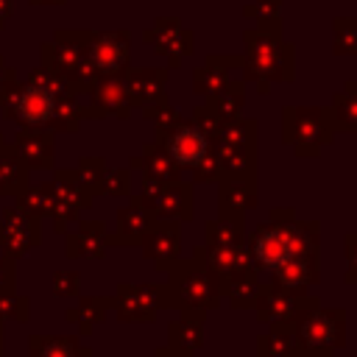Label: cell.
<instances>
[{"instance_id":"19","label":"cell","mask_w":357,"mask_h":357,"mask_svg":"<svg viewBox=\"0 0 357 357\" xmlns=\"http://www.w3.org/2000/svg\"><path fill=\"white\" fill-rule=\"evenodd\" d=\"M329 114H332L335 131L357 134V81H346V84L332 95Z\"/></svg>"},{"instance_id":"11","label":"cell","mask_w":357,"mask_h":357,"mask_svg":"<svg viewBox=\"0 0 357 357\" xmlns=\"http://www.w3.org/2000/svg\"><path fill=\"white\" fill-rule=\"evenodd\" d=\"M257 178H234L220 176L218 178V209L223 218H243L257 206Z\"/></svg>"},{"instance_id":"33","label":"cell","mask_w":357,"mask_h":357,"mask_svg":"<svg viewBox=\"0 0 357 357\" xmlns=\"http://www.w3.org/2000/svg\"><path fill=\"white\" fill-rule=\"evenodd\" d=\"M346 282L357 284V231L346 234Z\"/></svg>"},{"instance_id":"4","label":"cell","mask_w":357,"mask_h":357,"mask_svg":"<svg viewBox=\"0 0 357 357\" xmlns=\"http://www.w3.org/2000/svg\"><path fill=\"white\" fill-rule=\"evenodd\" d=\"M335 137L329 106H284L282 109V139L301 159L318 156L321 148Z\"/></svg>"},{"instance_id":"25","label":"cell","mask_w":357,"mask_h":357,"mask_svg":"<svg viewBox=\"0 0 357 357\" xmlns=\"http://www.w3.org/2000/svg\"><path fill=\"white\" fill-rule=\"evenodd\" d=\"M243 14L265 33H282V0H251L243 6Z\"/></svg>"},{"instance_id":"31","label":"cell","mask_w":357,"mask_h":357,"mask_svg":"<svg viewBox=\"0 0 357 357\" xmlns=\"http://www.w3.org/2000/svg\"><path fill=\"white\" fill-rule=\"evenodd\" d=\"M192 123H195L209 139H212V137L220 131V126H223V120L215 114V109H212L206 100H204L201 106H195V112H192Z\"/></svg>"},{"instance_id":"18","label":"cell","mask_w":357,"mask_h":357,"mask_svg":"<svg viewBox=\"0 0 357 357\" xmlns=\"http://www.w3.org/2000/svg\"><path fill=\"white\" fill-rule=\"evenodd\" d=\"M204 318H206V312H181L167 326V340H170L167 346L195 354L204 346Z\"/></svg>"},{"instance_id":"27","label":"cell","mask_w":357,"mask_h":357,"mask_svg":"<svg viewBox=\"0 0 357 357\" xmlns=\"http://www.w3.org/2000/svg\"><path fill=\"white\" fill-rule=\"evenodd\" d=\"M142 165H145V173L148 178L153 181H178L181 178V167L165 153V148H148L145 156H142Z\"/></svg>"},{"instance_id":"24","label":"cell","mask_w":357,"mask_h":357,"mask_svg":"<svg viewBox=\"0 0 357 357\" xmlns=\"http://www.w3.org/2000/svg\"><path fill=\"white\" fill-rule=\"evenodd\" d=\"M206 103L215 109V114L226 123L231 117H240L243 114V106H245V81L240 78H231L218 95L206 98Z\"/></svg>"},{"instance_id":"12","label":"cell","mask_w":357,"mask_h":357,"mask_svg":"<svg viewBox=\"0 0 357 357\" xmlns=\"http://www.w3.org/2000/svg\"><path fill=\"white\" fill-rule=\"evenodd\" d=\"M240 64L243 59L237 56H209L201 67L192 70V92L201 98L218 95L231 81V70H237Z\"/></svg>"},{"instance_id":"8","label":"cell","mask_w":357,"mask_h":357,"mask_svg":"<svg viewBox=\"0 0 357 357\" xmlns=\"http://www.w3.org/2000/svg\"><path fill=\"white\" fill-rule=\"evenodd\" d=\"M271 284L287 290V293H296V296H304L310 290V284L321 282V265H318V254H298V257H290L284 259L279 268L271 271Z\"/></svg>"},{"instance_id":"22","label":"cell","mask_w":357,"mask_h":357,"mask_svg":"<svg viewBox=\"0 0 357 357\" xmlns=\"http://www.w3.org/2000/svg\"><path fill=\"white\" fill-rule=\"evenodd\" d=\"M17 112H20L22 120H28V123H45V120L53 117L56 100H53V95H50L45 86H28V89L20 95V100H17Z\"/></svg>"},{"instance_id":"6","label":"cell","mask_w":357,"mask_h":357,"mask_svg":"<svg viewBox=\"0 0 357 357\" xmlns=\"http://www.w3.org/2000/svg\"><path fill=\"white\" fill-rule=\"evenodd\" d=\"M162 148H165V153L178 167L192 170L212 151V139L190 120V123H178L176 128H170L167 134H162Z\"/></svg>"},{"instance_id":"9","label":"cell","mask_w":357,"mask_h":357,"mask_svg":"<svg viewBox=\"0 0 357 357\" xmlns=\"http://www.w3.org/2000/svg\"><path fill=\"white\" fill-rule=\"evenodd\" d=\"M145 257L156 262V268L167 271L178 257H181V229L178 220H159L151 223V229L145 231Z\"/></svg>"},{"instance_id":"23","label":"cell","mask_w":357,"mask_h":357,"mask_svg":"<svg viewBox=\"0 0 357 357\" xmlns=\"http://www.w3.org/2000/svg\"><path fill=\"white\" fill-rule=\"evenodd\" d=\"M204 245H243L245 243V226L243 218H223L206 220L204 226Z\"/></svg>"},{"instance_id":"30","label":"cell","mask_w":357,"mask_h":357,"mask_svg":"<svg viewBox=\"0 0 357 357\" xmlns=\"http://www.w3.org/2000/svg\"><path fill=\"white\" fill-rule=\"evenodd\" d=\"M151 215L139 206H131V209H123L120 215V226H123V234H128V240H139L145 237V231L151 229Z\"/></svg>"},{"instance_id":"7","label":"cell","mask_w":357,"mask_h":357,"mask_svg":"<svg viewBox=\"0 0 357 357\" xmlns=\"http://www.w3.org/2000/svg\"><path fill=\"white\" fill-rule=\"evenodd\" d=\"M318 298L315 296H296V293H287L276 284H262V293L259 298L254 301V312L259 318V324H268V326H282V324H290L304 307L315 304Z\"/></svg>"},{"instance_id":"17","label":"cell","mask_w":357,"mask_h":357,"mask_svg":"<svg viewBox=\"0 0 357 357\" xmlns=\"http://www.w3.org/2000/svg\"><path fill=\"white\" fill-rule=\"evenodd\" d=\"M162 307H167L165 287H123L120 310H123L126 318L148 321V318H153Z\"/></svg>"},{"instance_id":"34","label":"cell","mask_w":357,"mask_h":357,"mask_svg":"<svg viewBox=\"0 0 357 357\" xmlns=\"http://www.w3.org/2000/svg\"><path fill=\"white\" fill-rule=\"evenodd\" d=\"M293 218H296V209H293V206H273L268 220H273V223H287V220H293Z\"/></svg>"},{"instance_id":"32","label":"cell","mask_w":357,"mask_h":357,"mask_svg":"<svg viewBox=\"0 0 357 357\" xmlns=\"http://www.w3.org/2000/svg\"><path fill=\"white\" fill-rule=\"evenodd\" d=\"M192 178L201 181V184H206V181H218V178H220V162H218L215 151H209V153L192 167Z\"/></svg>"},{"instance_id":"29","label":"cell","mask_w":357,"mask_h":357,"mask_svg":"<svg viewBox=\"0 0 357 357\" xmlns=\"http://www.w3.org/2000/svg\"><path fill=\"white\" fill-rule=\"evenodd\" d=\"M148 114V120H153L156 123V128L162 131V134H167L170 128H176L178 123H181V114H178V109L162 95L159 100H153V106L145 112Z\"/></svg>"},{"instance_id":"26","label":"cell","mask_w":357,"mask_h":357,"mask_svg":"<svg viewBox=\"0 0 357 357\" xmlns=\"http://www.w3.org/2000/svg\"><path fill=\"white\" fill-rule=\"evenodd\" d=\"M131 92L139 103H153L162 98V89L167 84V70H139L131 75Z\"/></svg>"},{"instance_id":"35","label":"cell","mask_w":357,"mask_h":357,"mask_svg":"<svg viewBox=\"0 0 357 357\" xmlns=\"http://www.w3.org/2000/svg\"><path fill=\"white\" fill-rule=\"evenodd\" d=\"M156 357H195V354H190V351H178V349L165 346L162 351H156Z\"/></svg>"},{"instance_id":"14","label":"cell","mask_w":357,"mask_h":357,"mask_svg":"<svg viewBox=\"0 0 357 357\" xmlns=\"http://www.w3.org/2000/svg\"><path fill=\"white\" fill-rule=\"evenodd\" d=\"M148 209H153L162 218L170 220H192V184L187 181H167L159 187V192L153 195V201L148 204Z\"/></svg>"},{"instance_id":"20","label":"cell","mask_w":357,"mask_h":357,"mask_svg":"<svg viewBox=\"0 0 357 357\" xmlns=\"http://www.w3.org/2000/svg\"><path fill=\"white\" fill-rule=\"evenodd\" d=\"M257 357H298V343L290 324L268 326V332L257 337Z\"/></svg>"},{"instance_id":"1","label":"cell","mask_w":357,"mask_h":357,"mask_svg":"<svg viewBox=\"0 0 357 357\" xmlns=\"http://www.w3.org/2000/svg\"><path fill=\"white\" fill-rule=\"evenodd\" d=\"M170 279L165 284L167 307H176L181 312H209L220 307L223 290H220V276L204 265L198 257L190 259H176L167 268Z\"/></svg>"},{"instance_id":"13","label":"cell","mask_w":357,"mask_h":357,"mask_svg":"<svg viewBox=\"0 0 357 357\" xmlns=\"http://www.w3.org/2000/svg\"><path fill=\"white\" fill-rule=\"evenodd\" d=\"M215 156L240 153V151H257V123L251 117H231L220 126V131L212 137Z\"/></svg>"},{"instance_id":"15","label":"cell","mask_w":357,"mask_h":357,"mask_svg":"<svg viewBox=\"0 0 357 357\" xmlns=\"http://www.w3.org/2000/svg\"><path fill=\"white\" fill-rule=\"evenodd\" d=\"M192 257H198L204 265H209L220 279L229 273H237L243 268H251L245 243L243 245H195Z\"/></svg>"},{"instance_id":"5","label":"cell","mask_w":357,"mask_h":357,"mask_svg":"<svg viewBox=\"0 0 357 357\" xmlns=\"http://www.w3.org/2000/svg\"><path fill=\"white\" fill-rule=\"evenodd\" d=\"M245 248H248V257H251V268L259 276L262 273H271L273 268H279L284 259L293 257L290 240H287V231H284V223H273V220L259 223L245 237Z\"/></svg>"},{"instance_id":"28","label":"cell","mask_w":357,"mask_h":357,"mask_svg":"<svg viewBox=\"0 0 357 357\" xmlns=\"http://www.w3.org/2000/svg\"><path fill=\"white\" fill-rule=\"evenodd\" d=\"M332 50L337 56H357V20L354 17L332 20Z\"/></svg>"},{"instance_id":"21","label":"cell","mask_w":357,"mask_h":357,"mask_svg":"<svg viewBox=\"0 0 357 357\" xmlns=\"http://www.w3.org/2000/svg\"><path fill=\"white\" fill-rule=\"evenodd\" d=\"M92 61L103 73H114L128 61V39L126 36H100L92 45Z\"/></svg>"},{"instance_id":"16","label":"cell","mask_w":357,"mask_h":357,"mask_svg":"<svg viewBox=\"0 0 357 357\" xmlns=\"http://www.w3.org/2000/svg\"><path fill=\"white\" fill-rule=\"evenodd\" d=\"M220 290H223V298L229 301L231 310H251L254 301L259 298L262 293V279L254 268H243L237 273H229L220 279Z\"/></svg>"},{"instance_id":"3","label":"cell","mask_w":357,"mask_h":357,"mask_svg":"<svg viewBox=\"0 0 357 357\" xmlns=\"http://www.w3.org/2000/svg\"><path fill=\"white\" fill-rule=\"evenodd\" d=\"M243 73L248 81H293L296 75V47L282 39V33L245 31L243 33Z\"/></svg>"},{"instance_id":"10","label":"cell","mask_w":357,"mask_h":357,"mask_svg":"<svg viewBox=\"0 0 357 357\" xmlns=\"http://www.w3.org/2000/svg\"><path fill=\"white\" fill-rule=\"evenodd\" d=\"M145 39H148L159 53L167 56L170 67H178L181 59L192 53V31L184 28L178 20H159L156 28L145 31Z\"/></svg>"},{"instance_id":"2","label":"cell","mask_w":357,"mask_h":357,"mask_svg":"<svg viewBox=\"0 0 357 357\" xmlns=\"http://www.w3.org/2000/svg\"><path fill=\"white\" fill-rule=\"evenodd\" d=\"M290 329L298 343V357H332L335 349L346 346V310H326L315 301L290 321Z\"/></svg>"}]
</instances>
